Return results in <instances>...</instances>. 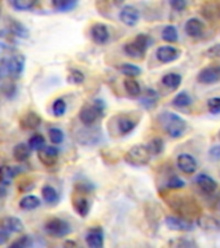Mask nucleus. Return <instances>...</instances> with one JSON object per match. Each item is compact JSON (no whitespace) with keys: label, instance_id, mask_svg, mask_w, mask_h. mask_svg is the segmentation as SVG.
Here are the masks:
<instances>
[{"label":"nucleus","instance_id":"1","mask_svg":"<svg viewBox=\"0 0 220 248\" xmlns=\"http://www.w3.org/2000/svg\"><path fill=\"white\" fill-rule=\"evenodd\" d=\"M158 120L167 135L172 139H180L186 131V120L171 111H163L159 114Z\"/></svg>","mask_w":220,"mask_h":248},{"label":"nucleus","instance_id":"2","mask_svg":"<svg viewBox=\"0 0 220 248\" xmlns=\"http://www.w3.org/2000/svg\"><path fill=\"white\" fill-rule=\"evenodd\" d=\"M153 44V39L147 34H139L135 38V40L128 43L123 46L124 53L128 57L135 58V60H141L147 53L148 48Z\"/></svg>","mask_w":220,"mask_h":248},{"label":"nucleus","instance_id":"3","mask_svg":"<svg viewBox=\"0 0 220 248\" xmlns=\"http://www.w3.org/2000/svg\"><path fill=\"white\" fill-rule=\"evenodd\" d=\"M105 110V104L102 100H95L92 105L82 108L79 111V119L85 127H91L96 123L97 120L102 116V112Z\"/></svg>","mask_w":220,"mask_h":248},{"label":"nucleus","instance_id":"4","mask_svg":"<svg viewBox=\"0 0 220 248\" xmlns=\"http://www.w3.org/2000/svg\"><path fill=\"white\" fill-rule=\"evenodd\" d=\"M152 156L153 155L147 145H135L124 154V160L131 166L143 167L151 162Z\"/></svg>","mask_w":220,"mask_h":248},{"label":"nucleus","instance_id":"5","mask_svg":"<svg viewBox=\"0 0 220 248\" xmlns=\"http://www.w3.org/2000/svg\"><path fill=\"white\" fill-rule=\"evenodd\" d=\"M172 208L178 211L183 216H200L201 208L196 203L194 199H188L184 195H175V202L172 203Z\"/></svg>","mask_w":220,"mask_h":248},{"label":"nucleus","instance_id":"6","mask_svg":"<svg viewBox=\"0 0 220 248\" xmlns=\"http://www.w3.org/2000/svg\"><path fill=\"white\" fill-rule=\"evenodd\" d=\"M44 230L48 235L56 236V238H64L71 232V228L68 221L61 218H51L44 225Z\"/></svg>","mask_w":220,"mask_h":248},{"label":"nucleus","instance_id":"7","mask_svg":"<svg viewBox=\"0 0 220 248\" xmlns=\"http://www.w3.org/2000/svg\"><path fill=\"white\" fill-rule=\"evenodd\" d=\"M25 56L22 54H13L11 57H8L4 60L5 63V69H7V74L13 78H19L22 75L23 70H25V63H26Z\"/></svg>","mask_w":220,"mask_h":248},{"label":"nucleus","instance_id":"8","mask_svg":"<svg viewBox=\"0 0 220 248\" xmlns=\"http://www.w3.org/2000/svg\"><path fill=\"white\" fill-rule=\"evenodd\" d=\"M198 83L201 84H215L220 81V66L211 65L202 69L197 75Z\"/></svg>","mask_w":220,"mask_h":248},{"label":"nucleus","instance_id":"9","mask_svg":"<svg viewBox=\"0 0 220 248\" xmlns=\"http://www.w3.org/2000/svg\"><path fill=\"white\" fill-rule=\"evenodd\" d=\"M176 163H178L179 170L186 174L196 173V170L198 168L197 159L194 158L193 155L186 154V153L179 155L178 159H176Z\"/></svg>","mask_w":220,"mask_h":248},{"label":"nucleus","instance_id":"10","mask_svg":"<svg viewBox=\"0 0 220 248\" xmlns=\"http://www.w3.org/2000/svg\"><path fill=\"white\" fill-rule=\"evenodd\" d=\"M180 49L176 48L174 46H159L157 52H155V56H157V60L159 62H163V63H169V62H172L175 60H178L180 57Z\"/></svg>","mask_w":220,"mask_h":248},{"label":"nucleus","instance_id":"11","mask_svg":"<svg viewBox=\"0 0 220 248\" xmlns=\"http://www.w3.org/2000/svg\"><path fill=\"white\" fill-rule=\"evenodd\" d=\"M119 19L127 26H136L140 19V12L134 5H126L120 9Z\"/></svg>","mask_w":220,"mask_h":248},{"label":"nucleus","instance_id":"12","mask_svg":"<svg viewBox=\"0 0 220 248\" xmlns=\"http://www.w3.org/2000/svg\"><path fill=\"white\" fill-rule=\"evenodd\" d=\"M167 228L174 230V232H192L193 230V224L188 221L186 218H182V217L176 216H167L166 220Z\"/></svg>","mask_w":220,"mask_h":248},{"label":"nucleus","instance_id":"13","mask_svg":"<svg viewBox=\"0 0 220 248\" xmlns=\"http://www.w3.org/2000/svg\"><path fill=\"white\" fill-rule=\"evenodd\" d=\"M39 160L47 167H52L56 164L60 155V151L56 146H44L42 150H39Z\"/></svg>","mask_w":220,"mask_h":248},{"label":"nucleus","instance_id":"14","mask_svg":"<svg viewBox=\"0 0 220 248\" xmlns=\"http://www.w3.org/2000/svg\"><path fill=\"white\" fill-rule=\"evenodd\" d=\"M91 38L97 44H105L110 39V31L109 27L104 23H95L91 29Z\"/></svg>","mask_w":220,"mask_h":248},{"label":"nucleus","instance_id":"15","mask_svg":"<svg viewBox=\"0 0 220 248\" xmlns=\"http://www.w3.org/2000/svg\"><path fill=\"white\" fill-rule=\"evenodd\" d=\"M184 30L186 35H189L190 38H201L203 32H205V25L200 18H189L184 25Z\"/></svg>","mask_w":220,"mask_h":248},{"label":"nucleus","instance_id":"16","mask_svg":"<svg viewBox=\"0 0 220 248\" xmlns=\"http://www.w3.org/2000/svg\"><path fill=\"white\" fill-rule=\"evenodd\" d=\"M194 182L197 184L198 187H200L205 194L214 193L218 187V182L215 181L211 176H209V174L206 173H200L198 176H196Z\"/></svg>","mask_w":220,"mask_h":248},{"label":"nucleus","instance_id":"17","mask_svg":"<svg viewBox=\"0 0 220 248\" xmlns=\"http://www.w3.org/2000/svg\"><path fill=\"white\" fill-rule=\"evenodd\" d=\"M85 243L91 248H101L104 246V232L100 228L91 229L85 235Z\"/></svg>","mask_w":220,"mask_h":248},{"label":"nucleus","instance_id":"18","mask_svg":"<svg viewBox=\"0 0 220 248\" xmlns=\"http://www.w3.org/2000/svg\"><path fill=\"white\" fill-rule=\"evenodd\" d=\"M0 228L8 232H21L23 230V222L16 216H7L0 221Z\"/></svg>","mask_w":220,"mask_h":248},{"label":"nucleus","instance_id":"19","mask_svg":"<svg viewBox=\"0 0 220 248\" xmlns=\"http://www.w3.org/2000/svg\"><path fill=\"white\" fill-rule=\"evenodd\" d=\"M158 93L157 91L152 88L145 89V92L143 94H140V104L143 106L144 108H147V110H151V108H155V105L158 102Z\"/></svg>","mask_w":220,"mask_h":248},{"label":"nucleus","instance_id":"20","mask_svg":"<svg viewBox=\"0 0 220 248\" xmlns=\"http://www.w3.org/2000/svg\"><path fill=\"white\" fill-rule=\"evenodd\" d=\"M19 172L21 168L16 166H0V182L8 186Z\"/></svg>","mask_w":220,"mask_h":248},{"label":"nucleus","instance_id":"21","mask_svg":"<svg viewBox=\"0 0 220 248\" xmlns=\"http://www.w3.org/2000/svg\"><path fill=\"white\" fill-rule=\"evenodd\" d=\"M198 225L209 232H220V221L211 216H200L198 217Z\"/></svg>","mask_w":220,"mask_h":248},{"label":"nucleus","instance_id":"22","mask_svg":"<svg viewBox=\"0 0 220 248\" xmlns=\"http://www.w3.org/2000/svg\"><path fill=\"white\" fill-rule=\"evenodd\" d=\"M40 123H42V119L36 112H29L21 119V127L23 129H36Z\"/></svg>","mask_w":220,"mask_h":248},{"label":"nucleus","instance_id":"23","mask_svg":"<svg viewBox=\"0 0 220 248\" xmlns=\"http://www.w3.org/2000/svg\"><path fill=\"white\" fill-rule=\"evenodd\" d=\"M31 149L27 143H18L13 149V156L17 162H26L30 158Z\"/></svg>","mask_w":220,"mask_h":248},{"label":"nucleus","instance_id":"24","mask_svg":"<svg viewBox=\"0 0 220 248\" xmlns=\"http://www.w3.org/2000/svg\"><path fill=\"white\" fill-rule=\"evenodd\" d=\"M182 80H183V77L180 74H176V73H170V74H166L165 77L162 78V83L165 87H167L171 91H175V89H178L182 84Z\"/></svg>","mask_w":220,"mask_h":248},{"label":"nucleus","instance_id":"25","mask_svg":"<svg viewBox=\"0 0 220 248\" xmlns=\"http://www.w3.org/2000/svg\"><path fill=\"white\" fill-rule=\"evenodd\" d=\"M74 209H75V212L82 217H85L91 211V203L87 198L82 197V198H77L75 201H74Z\"/></svg>","mask_w":220,"mask_h":248},{"label":"nucleus","instance_id":"26","mask_svg":"<svg viewBox=\"0 0 220 248\" xmlns=\"http://www.w3.org/2000/svg\"><path fill=\"white\" fill-rule=\"evenodd\" d=\"M9 34L16 35V36H18V38L26 39L29 38V30L26 29L25 25H22L18 21H16V19H12L11 23H9Z\"/></svg>","mask_w":220,"mask_h":248},{"label":"nucleus","instance_id":"27","mask_svg":"<svg viewBox=\"0 0 220 248\" xmlns=\"http://www.w3.org/2000/svg\"><path fill=\"white\" fill-rule=\"evenodd\" d=\"M79 0H51L52 7L58 12H70L78 5Z\"/></svg>","mask_w":220,"mask_h":248},{"label":"nucleus","instance_id":"28","mask_svg":"<svg viewBox=\"0 0 220 248\" xmlns=\"http://www.w3.org/2000/svg\"><path fill=\"white\" fill-rule=\"evenodd\" d=\"M40 205V199L35 195H25V197L19 201V207L25 211H33V209L38 208Z\"/></svg>","mask_w":220,"mask_h":248},{"label":"nucleus","instance_id":"29","mask_svg":"<svg viewBox=\"0 0 220 248\" xmlns=\"http://www.w3.org/2000/svg\"><path fill=\"white\" fill-rule=\"evenodd\" d=\"M172 105H174L175 108H188V106L192 105V97H190L189 93L186 92V91H183V92L178 93V94L174 97Z\"/></svg>","mask_w":220,"mask_h":248},{"label":"nucleus","instance_id":"30","mask_svg":"<svg viewBox=\"0 0 220 248\" xmlns=\"http://www.w3.org/2000/svg\"><path fill=\"white\" fill-rule=\"evenodd\" d=\"M38 1L39 0H11V5L16 11L25 12L36 7Z\"/></svg>","mask_w":220,"mask_h":248},{"label":"nucleus","instance_id":"31","mask_svg":"<svg viewBox=\"0 0 220 248\" xmlns=\"http://www.w3.org/2000/svg\"><path fill=\"white\" fill-rule=\"evenodd\" d=\"M124 88L127 91V93L132 97H139L141 94V87H140V83L137 80H135L134 78H127L126 80L123 81Z\"/></svg>","mask_w":220,"mask_h":248},{"label":"nucleus","instance_id":"32","mask_svg":"<svg viewBox=\"0 0 220 248\" xmlns=\"http://www.w3.org/2000/svg\"><path fill=\"white\" fill-rule=\"evenodd\" d=\"M42 195H43V199H44V202H46V203H48V204H56V203L58 202V199H60L57 190L50 185H47L43 187Z\"/></svg>","mask_w":220,"mask_h":248},{"label":"nucleus","instance_id":"33","mask_svg":"<svg viewBox=\"0 0 220 248\" xmlns=\"http://www.w3.org/2000/svg\"><path fill=\"white\" fill-rule=\"evenodd\" d=\"M118 69H119L120 74H123V75H126L127 78H136L143 73L141 67H139V66L136 65H132V63H123V65H120Z\"/></svg>","mask_w":220,"mask_h":248},{"label":"nucleus","instance_id":"34","mask_svg":"<svg viewBox=\"0 0 220 248\" xmlns=\"http://www.w3.org/2000/svg\"><path fill=\"white\" fill-rule=\"evenodd\" d=\"M162 39L167 43H176L179 40L178 29L172 25H167L162 30Z\"/></svg>","mask_w":220,"mask_h":248},{"label":"nucleus","instance_id":"35","mask_svg":"<svg viewBox=\"0 0 220 248\" xmlns=\"http://www.w3.org/2000/svg\"><path fill=\"white\" fill-rule=\"evenodd\" d=\"M136 123L130 118H120L118 120V129H119V133L122 135H128L130 132H132L135 129Z\"/></svg>","mask_w":220,"mask_h":248},{"label":"nucleus","instance_id":"36","mask_svg":"<svg viewBox=\"0 0 220 248\" xmlns=\"http://www.w3.org/2000/svg\"><path fill=\"white\" fill-rule=\"evenodd\" d=\"M27 145L30 146L31 151L42 150L43 147L46 146V139H44L42 135L36 133V135H33L30 139H29V142H27Z\"/></svg>","mask_w":220,"mask_h":248},{"label":"nucleus","instance_id":"37","mask_svg":"<svg viewBox=\"0 0 220 248\" xmlns=\"http://www.w3.org/2000/svg\"><path fill=\"white\" fill-rule=\"evenodd\" d=\"M149 151L152 153V155H159L165 149V143H163V140L159 139V137H155V139L151 140L149 143L147 145Z\"/></svg>","mask_w":220,"mask_h":248},{"label":"nucleus","instance_id":"38","mask_svg":"<svg viewBox=\"0 0 220 248\" xmlns=\"http://www.w3.org/2000/svg\"><path fill=\"white\" fill-rule=\"evenodd\" d=\"M85 81V74L82 73L81 70H70L69 75H68V83L69 84L81 85Z\"/></svg>","mask_w":220,"mask_h":248},{"label":"nucleus","instance_id":"39","mask_svg":"<svg viewBox=\"0 0 220 248\" xmlns=\"http://www.w3.org/2000/svg\"><path fill=\"white\" fill-rule=\"evenodd\" d=\"M66 108H68V105L62 98H57V100L53 101L52 104V111H53V115L60 118V116L65 115Z\"/></svg>","mask_w":220,"mask_h":248},{"label":"nucleus","instance_id":"40","mask_svg":"<svg viewBox=\"0 0 220 248\" xmlns=\"http://www.w3.org/2000/svg\"><path fill=\"white\" fill-rule=\"evenodd\" d=\"M48 135H50L51 142L53 143V145H60L64 141V137H65L64 132L60 128H51L50 131H48Z\"/></svg>","mask_w":220,"mask_h":248},{"label":"nucleus","instance_id":"41","mask_svg":"<svg viewBox=\"0 0 220 248\" xmlns=\"http://www.w3.org/2000/svg\"><path fill=\"white\" fill-rule=\"evenodd\" d=\"M186 186V181L180 178L176 174H172L170 178H169V181H167V187L171 190H178V189H183Z\"/></svg>","mask_w":220,"mask_h":248},{"label":"nucleus","instance_id":"42","mask_svg":"<svg viewBox=\"0 0 220 248\" xmlns=\"http://www.w3.org/2000/svg\"><path fill=\"white\" fill-rule=\"evenodd\" d=\"M33 239H31V236L29 235H23L21 236L19 239L15 240L13 243L9 246L11 248H27L30 247V246H33Z\"/></svg>","mask_w":220,"mask_h":248},{"label":"nucleus","instance_id":"43","mask_svg":"<svg viewBox=\"0 0 220 248\" xmlns=\"http://www.w3.org/2000/svg\"><path fill=\"white\" fill-rule=\"evenodd\" d=\"M207 108L211 114H220V97H211L207 101Z\"/></svg>","mask_w":220,"mask_h":248},{"label":"nucleus","instance_id":"44","mask_svg":"<svg viewBox=\"0 0 220 248\" xmlns=\"http://www.w3.org/2000/svg\"><path fill=\"white\" fill-rule=\"evenodd\" d=\"M170 5L174 11L182 12L186 9L188 3H186V0H170Z\"/></svg>","mask_w":220,"mask_h":248},{"label":"nucleus","instance_id":"45","mask_svg":"<svg viewBox=\"0 0 220 248\" xmlns=\"http://www.w3.org/2000/svg\"><path fill=\"white\" fill-rule=\"evenodd\" d=\"M209 158L213 162H219L220 160V145H214L210 147Z\"/></svg>","mask_w":220,"mask_h":248},{"label":"nucleus","instance_id":"46","mask_svg":"<svg viewBox=\"0 0 220 248\" xmlns=\"http://www.w3.org/2000/svg\"><path fill=\"white\" fill-rule=\"evenodd\" d=\"M206 56H209L211 58H220V43L210 46L209 49L206 50Z\"/></svg>","mask_w":220,"mask_h":248},{"label":"nucleus","instance_id":"47","mask_svg":"<svg viewBox=\"0 0 220 248\" xmlns=\"http://www.w3.org/2000/svg\"><path fill=\"white\" fill-rule=\"evenodd\" d=\"M170 244H172V246H178V247H196V246H197L193 240L186 239H179L176 240V242H171Z\"/></svg>","mask_w":220,"mask_h":248},{"label":"nucleus","instance_id":"48","mask_svg":"<svg viewBox=\"0 0 220 248\" xmlns=\"http://www.w3.org/2000/svg\"><path fill=\"white\" fill-rule=\"evenodd\" d=\"M9 236H11V232H8L7 230L0 228V246L7 244V242L9 240Z\"/></svg>","mask_w":220,"mask_h":248},{"label":"nucleus","instance_id":"49","mask_svg":"<svg viewBox=\"0 0 220 248\" xmlns=\"http://www.w3.org/2000/svg\"><path fill=\"white\" fill-rule=\"evenodd\" d=\"M105 1L109 4H112V5H114V7H118V5H122L126 0H105Z\"/></svg>","mask_w":220,"mask_h":248},{"label":"nucleus","instance_id":"50","mask_svg":"<svg viewBox=\"0 0 220 248\" xmlns=\"http://www.w3.org/2000/svg\"><path fill=\"white\" fill-rule=\"evenodd\" d=\"M5 193H7V186L0 182V197H4Z\"/></svg>","mask_w":220,"mask_h":248},{"label":"nucleus","instance_id":"51","mask_svg":"<svg viewBox=\"0 0 220 248\" xmlns=\"http://www.w3.org/2000/svg\"><path fill=\"white\" fill-rule=\"evenodd\" d=\"M5 48H7V46H5V43L0 42V57H1V54H3V52L5 50Z\"/></svg>","mask_w":220,"mask_h":248},{"label":"nucleus","instance_id":"52","mask_svg":"<svg viewBox=\"0 0 220 248\" xmlns=\"http://www.w3.org/2000/svg\"><path fill=\"white\" fill-rule=\"evenodd\" d=\"M219 139H220V131H219Z\"/></svg>","mask_w":220,"mask_h":248}]
</instances>
